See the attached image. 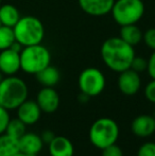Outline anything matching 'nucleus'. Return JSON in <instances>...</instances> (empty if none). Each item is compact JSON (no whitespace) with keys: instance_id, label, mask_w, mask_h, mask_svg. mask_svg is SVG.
<instances>
[{"instance_id":"nucleus-1","label":"nucleus","mask_w":155,"mask_h":156,"mask_svg":"<svg viewBox=\"0 0 155 156\" xmlns=\"http://www.w3.org/2000/svg\"><path fill=\"white\" fill-rule=\"evenodd\" d=\"M100 54L108 69L120 73L131 68L132 61L135 58V50L134 47L126 44L118 36L104 41L101 46Z\"/></svg>"},{"instance_id":"nucleus-2","label":"nucleus","mask_w":155,"mask_h":156,"mask_svg":"<svg viewBox=\"0 0 155 156\" xmlns=\"http://www.w3.org/2000/svg\"><path fill=\"white\" fill-rule=\"evenodd\" d=\"M28 96V85L18 76H4L0 83V105L8 111L17 109L21 103L27 100Z\"/></svg>"},{"instance_id":"nucleus-3","label":"nucleus","mask_w":155,"mask_h":156,"mask_svg":"<svg viewBox=\"0 0 155 156\" xmlns=\"http://www.w3.org/2000/svg\"><path fill=\"white\" fill-rule=\"evenodd\" d=\"M15 39L23 47L41 44L45 37V28L37 17L23 16L13 27Z\"/></svg>"},{"instance_id":"nucleus-4","label":"nucleus","mask_w":155,"mask_h":156,"mask_svg":"<svg viewBox=\"0 0 155 156\" xmlns=\"http://www.w3.org/2000/svg\"><path fill=\"white\" fill-rule=\"evenodd\" d=\"M88 136L90 142L96 148L103 150L117 142L119 138V126L112 118H99L91 124Z\"/></svg>"},{"instance_id":"nucleus-5","label":"nucleus","mask_w":155,"mask_h":156,"mask_svg":"<svg viewBox=\"0 0 155 156\" xmlns=\"http://www.w3.org/2000/svg\"><path fill=\"white\" fill-rule=\"evenodd\" d=\"M51 53L41 44L23 47L20 52V69L29 74H36L50 65Z\"/></svg>"},{"instance_id":"nucleus-6","label":"nucleus","mask_w":155,"mask_h":156,"mask_svg":"<svg viewBox=\"0 0 155 156\" xmlns=\"http://www.w3.org/2000/svg\"><path fill=\"white\" fill-rule=\"evenodd\" d=\"M111 13L120 27L136 25L145 14V3L143 0H115Z\"/></svg>"},{"instance_id":"nucleus-7","label":"nucleus","mask_w":155,"mask_h":156,"mask_svg":"<svg viewBox=\"0 0 155 156\" xmlns=\"http://www.w3.org/2000/svg\"><path fill=\"white\" fill-rule=\"evenodd\" d=\"M78 84L81 93L91 98L99 96L104 90L106 86V79L100 69L88 67L80 73Z\"/></svg>"},{"instance_id":"nucleus-8","label":"nucleus","mask_w":155,"mask_h":156,"mask_svg":"<svg viewBox=\"0 0 155 156\" xmlns=\"http://www.w3.org/2000/svg\"><path fill=\"white\" fill-rule=\"evenodd\" d=\"M117 85L119 90L125 96H134L141 87V79L138 72L131 68L120 72L118 76Z\"/></svg>"},{"instance_id":"nucleus-9","label":"nucleus","mask_w":155,"mask_h":156,"mask_svg":"<svg viewBox=\"0 0 155 156\" xmlns=\"http://www.w3.org/2000/svg\"><path fill=\"white\" fill-rule=\"evenodd\" d=\"M36 103L44 113H54L60 106V96L53 87H43L37 93Z\"/></svg>"},{"instance_id":"nucleus-10","label":"nucleus","mask_w":155,"mask_h":156,"mask_svg":"<svg viewBox=\"0 0 155 156\" xmlns=\"http://www.w3.org/2000/svg\"><path fill=\"white\" fill-rule=\"evenodd\" d=\"M20 70V53L11 48L0 51V71L5 76H15Z\"/></svg>"},{"instance_id":"nucleus-11","label":"nucleus","mask_w":155,"mask_h":156,"mask_svg":"<svg viewBox=\"0 0 155 156\" xmlns=\"http://www.w3.org/2000/svg\"><path fill=\"white\" fill-rule=\"evenodd\" d=\"M78 2L84 13L100 17L111 13L115 0H78Z\"/></svg>"},{"instance_id":"nucleus-12","label":"nucleus","mask_w":155,"mask_h":156,"mask_svg":"<svg viewBox=\"0 0 155 156\" xmlns=\"http://www.w3.org/2000/svg\"><path fill=\"white\" fill-rule=\"evenodd\" d=\"M17 111V118L20 119L26 125H33L41 119V109L33 100H26L18 106Z\"/></svg>"},{"instance_id":"nucleus-13","label":"nucleus","mask_w":155,"mask_h":156,"mask_svg":"<svg viewBox=\"0 0 155 156\" xmlns=\"http://www.w3.org/2000/svg\"><path fill=\"white\" fill-rule=\"evenodd\" d=\"M132 133L140 138H147L155 133V118L151 115H139L132 121Z\"/></svg>"},{"instance_id":"nucleus-14","label":"nucleus","mask_w":155,"mask_h":156,"mask_svg":"<svg viewBox=\"0 0 155 156\" xmlns=\"http://www.w3.org/2000/svg\"><path fill=\"white\" fill-rule=\"evenodd\" d=\"M19 151L29 156H36L41 151L44 142L41 136L35 133H28L26 132L18 139Z\"/></svg>"},{"instance_id":"nucleus-15","label":"nucleus","mask_w":155,"mask_h":156,"mask_svg":"<svg viewBox=\"0 0 155 156\" xmlns=\"http://www.w3.org/2000/svg\"><path fill=\"white\" fill-rule=\"evenodd\" d=\"M50 156H73L75 147L72 142L64 136H55L48 144Z\"/></svg>"},{"instance_id":"nucleus-16","label":"nucleus","mask_w":155,"mask_h":156,"mask_svg":"<svg viewBox=\"0 0 155 156\" xmlns=\"http://www.w3.org/2000/svg\"><path fill=\"white\" fill-rule=\"evenodd\" d=\"M36 80L43 87H54L61 80V73L54 66H47L35 74Z\"/></svg>"},{"instance_id":"nucleus-17","label":"nucleus","mask_w":155,"mask_h":156,"mask_svg":"<svg viewBox=\"0 0 155 156\" xmlns=\"http://www.w3.org/2000/svg\"><path fill=\"white\" fill-rule=\"evenodd\" d=\"M143 31L136 25L122 26L119 30V37L132 47L140 44V41H143Z\"/></svg>"},{"instance_id":"nucleus-18","label":"nucleus","mask_w":155,"mask_h":156,"mask_svg":"<svg viewBox=\"0 0 155 156\" xmlns=\"http://www.w3.org/2000/svg\"><path fill=\"white\" fill-rule=\"evenodd\" d=\"M20 13L16 6L12 4L0 5V21L2 26L13 28L20 19Z\"/></svg>"},{"instance_id":"nucleus-19","label":"nucleus","mask_w":155,"mask_h":156,"mask_svg":"<svg viewBox=\"0 0 155 156\" xmlns=\"http://www.w3.org/2000/svg\"><path fill=\"white\" fill-rule=\"evenodd\" d=\"M19 152L18 139L3 133L0 135V156H12Z\"/></svg>"},{"instance_id":"nucleus-20","label":"nucleus","mask_w":155,"mask_h":156,"mask_svg":"<svg viewBox=\"0 0 155 156\" xmlns=\"http://www.w3.org/2000/svg\"><path fill=\"white\" fill-rule=\"evenodd\" d=\"M26 132H27V125L23 123L20 119H18V118L11 119L8 124V127L5 129L6 134L17 138V139H19Z\"/></svg>"},{"instance_id":"nucleus-21","label":"nucleus","mask_w":155,"mask_h":156,"mask_svg":"<svg viewBox=\"0 0 155 156\" xmlns=\"http://www.w3.org/2000/svg\"><path fill=\"white\" fill-rule=\"evenodd\" d=\"M15 41L16 39H15L13 28L0 26V51L9 49Z\"/></svg>"},{"instance_id":"nucleus-22","label":"nucleus","mask_w":155,"mask_h":156,"mask_svg":"<svg viewBox=\"0 0 155 156\" xmlns=\"http://www.w3.org/2000/svg\"><path fill=\"white\" fill-rule=\"evenodd\" d=\"M148 67V60L143 56H136L133 58L132 64H131V69L134 70V71L141 73V72L146 71Z\"/></svg>"},{"instance_id":"nucleus-23","label":"nucleus","mask_w":155,"mask_h":156,"mask_svg":"<svg viewBox=\"0 0 155 156\" xmlns=\"http://www.w3.org/2000/svg\"><path fill=\"white\" fill-rule=\"evenodd\" d=\"M137 156H155V142L147 141L139 147Z\"/></svg>"},{"instance_id":"nucleus-24","label":"nucleus","mask_w":155,"mask_h":156,"mask_svg":"<svg viewBox=\"0 0 155 156\" xmlns=\"http://www.w3.org/2000/svg\"><path fill=\"white\" fill-rule=\"evenodd\" d=\"M143 41L148 48L155 51V28H150L143 33Z\"/></svg>"},{"instance_id":"nucleus-25","label":"nucleus","mask_w":155,"mask_h":156,"mask_svg":"<svg viewBox=\"0 0 155 156\" xmlns=\"http://www.w3.org/2000/svg\"><path fill=\"white\" fill-rule=\"evenodd\" d=\"M9 112L10 111H8V109H5L4 107H2L0 105V135L5 133V129L11 120L10 113Z\"/></svg>"},{"instance_id":"nucleus-26","label":"nucleus","mask_w":155,"mask_h":156,"mask_svg":"<svg viewBox=\"0 0 155 156\" xmlns=\"http://www.w3.org/2000/svg\"><path fill=\"white\" fill-rule=\"evenodd\" d=\"M145 97L149 102L155 104V80L152 79L145 87V90H143Z\"/></svg>"},{"instance_id":"nucleus-27","label":"nucleus","mask_w":155,"mask_h":156,"mask_svg":"<svg viewBox=\"0 0 155 156\" xmlns=\"http://www.w3.org/2000/svg\"><path fill=\"white\" fill-rule=\"evenodd\" d=\"M102 156H123V152L119 146L114 144L102 150Z\"/></svg>"},{"instance_id":"nucleus-28","label":"nucleus","mask_w":155,"mask_h":156,"mask_svg":"<svg viewBox=\"0 0 155 156\" xmlns=\"http://www.w3.org/2000/svg\"><path fill=\"white\" fill-rule=\"evenodd\" d=\"M147 71L149 73L150 78L155 80V51H153V53L150 55L149 60H148Z\"/></svg>"},{"instance_id":"nucleus-29","label":"nucleus","mask_w":155,"mask_h":156,"mask_svg":"<svg viewBox=\"0 0 155 156\" xmlns=\"http://www.w3.org/2000/svg\"><path fill=\"white\" fill-rule=\"evenodd\" d=\"M54 137H55V134H54V132L50 131V129H46V131H44L41 135V140H43V142L46 144H49L50 142L53 140Z\"/></svg>"},{"instance_id":"nucleus-30","label":"nucleus","mask_w":155,"mask_h":156,"mask_svg":"<svg viewBox=\"0 0 155 156\" xmlns=\"http://www.w3.org/2000/svg\"><path fill=\"white\" fill-rule=\"evenodd\" d=\"M10 48H11V49H12V50H14V51L19 52V53H20V52H21V50L23 49V45H20V44H19L18 41H15L14 43L12 44V46H11Z\"/></svg>"},{"instance_id":"nucleus-31","label":"nucleus","mask_w":155,"mask_h":156,"mask_svg":"<svg viewBox=\"0 0 155 156\" xmlns=\"http://www.w3.org/2000/svg\"><path fill=\"white\" fill-rule=\"evenodd\" d=\"M89 99H90V97H88L87 94H83V93H81L78 96V101L80 103H86V102H88Z\"/></svg>"},{"instance_id":"nucleus-32","label":"nucleus","mask_w":155,"mask_h":156,"mask_svg":"<svg viewBox=\"0 0 155 156\" xmlns=\"http://www.w3.org/2000/svg\"><path fill=\"white\" fill-rule=\"evenodd\" d=\"M12 156H29V155H27V154H25V153H23V152H17L16 154H14V155H12Z\"/></svg>"},{"instance_id":"nucleus-33","label":"nucleus","mask_w":155,"mask_h":156,"mask_svg":"<svg viewBox=\"0 0 155 156\" xmlns=\"http://www.w3.org/2000/svg\"><path fill=\"white\" fill-rule=\"evenodd\" d=\"M4 76H4V74L2 73L1 71H0V83H1V81H2V80H3V79H4Z\"/></svg>"},{"instance_id":"nucleus-34","label":"nucleus","mask_w":155,"mask_h":156,"mask_svg":"<svg viewBox=\"0 0 155 156\" xmlns=\"http://www.w3.org/2000/svg\"><path fill=\"white\" fill-rule=\"evenodd\" d=\"M0 5H1V0H0Z\"/></svg>"},{"instance_id":"nucleus-35","label":"nucleus","mask_w":155,"mask_h":156,"mask_svg":"<svg viewBox=\"0 0 155 156\" xmlns=\"http://www.w3.org/2000/svg\"><path fill=\"white\" fill-rule=\"evenodd\" d=\"M0 26H2V25H1V21H0Z\"/></svg>"}]
</instances>
